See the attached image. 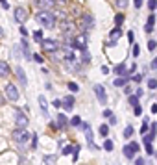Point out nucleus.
<instances>
[{
	"mask_svg": "<svg viewBox=\"0 0 157 165\" xmlns=\"http://www.w3.org/2000/svg\"><path fill=\"white\" fill-rule=\"evenodd\" d=\"M35 20H37L41 26H44V28L56 26V15H54L52 11H39V13L35 15Z\"/></svg>",
	"mask_w": 157,
	"mask_h": 165,
	"instance_id": "f257e3e1",
	"label": "nucleus"
},
{
	"mask_svg": "<svg viewBox=\"0 0 157 165\" xmlns=\"http://www.w3.org/2000/svg\"><path fill=\"white\" fill-rule=\"evenodd\" d=\"M11 136H13V139H15L17 143L24 145V143H28V139H30L33 134H30V132H28V130H24V128H15V130L11 132Z\"/></svg>",
	"mask_w": 157,
	"mask_h": 165,
	"instance_id": "f03ea898",
	"label": "nucleus"
},
{
	"mask_svg": "<svg viewBox=\"0 0 157 165\" xmlns=\"http://www.w3.org/2000/svg\"><path fill=\"white\" fill-rule=\"evenodd\" d=\"M41 48H43L44 52L56 54V52H59V43H57V41H54V39H43Z\"/></svg>",
	"mask_w": 157,
	"mask_h": 165,
	"instance_id": "7ed1b4c3",
	"label": "nucleus"
},
{
	"mask_svg": "<svg viewBox=\"0 0 157 165\" xmlns=\"http://www.w3.org/2000/svg\"><path fill=\"white\" fill-rule=\"evenodd\" d=\"M70 46H72V48H81V50H87V35H85V33L76 35V37L70 41Z\"/></svg>",
	"mask_w": 157,
	"mask_h": 165,
	"instance_id": "20e7f679",
	"label": "nucleus"
},
{
	"mask_svg": "<svg viewBox=\"0 0 157 165\" xmlns=\"http://www.w3.org/2000/svg\"><path fill=\"white\" fill-rule=\"evenodd\" d=\"M59 28H61V32L65 33V37H68V33H70V35L74 33V30H76V24H74L70 19H65V20H61V22H59Z\"/></svg>",
	"mask_w": 157,
	"mask_h": 165,
	"instance_id": "39448f33",
	"label": "nucleus"
},
{
	"mask_svg": "<svg viewBox=\"0 0 157 165\" xmlns=\"http://www.w3.org/2000/svg\"><path fill=\"white\" fill-rule=\"evenodd\" d=\"M6 97L11 100V102H17L19 100V89L15 84H7L6 85Z\"/></svg>",
	"mask_w": 157,
	"mask_h": 165,
	"instance_id": "423d86ee",
	"label": "nucleus"
},
{
	"mask_svg": "<svg viewBox=\"0 0 157 165\" xmlns=\"http://www.w3.org/2000/svg\"><path fill=\"white\" fill-rule=\"evenodd\" d=\"M81 128L85 130V139H87V145L93 149V150H98V147L94 145V141H93V132H91V124L89 123H83L81 124Z\"/></svg>",
	"mask_w": 157,
	"mask_h": 165,
	"instance_id": "0eeeda50",
	"label": "nucleus"
},
{
	"mask_svg": "<svg viewBox=\"0 0 157 165\" xmlns=\"http://www.w3.org/2000/svg\"><path fill=\"white\" fill-rule=\"evenodd\" d=\"M26 19H28V11H26V7H22V6L15 7V20H17L19 24H22V22H26Z\"/></svg>",
	"mask_w": 157,
	"mask_h": 165,
	"instance_id": "6e6552de",
	"label": "nucleus"
},
{
	"mask_svg": "<svg viewBox=\"0 0 157 165\" xmlns=\"http://www.w3.org/2000/svg\"><path fill=\"white\" fill-rule=\"evenodd\" d=\"M94 95H96V98L100 100V104H105V102H107V95H105V87H104V85L96 84V85H94Z\"/></svg>",
	"mask_w": 157,
	"mask_h": 165,
	"instance_id": "1a4fd4ad",
	"label": "nucleus"
},
{
	"mask_svg": "<svg viewBox=\"0 0 157 165\" xmlns=\"http://www.w3.org/2000/svg\"><path fill=\"white\" fill-rule=\"evenodd\" d=\"M28 117L22 113V111H17V115H15V124H17V128H24L26 130V126H28Z\"/></svg>",
	"mask_w": 157,
	"mask_h": 165,
	"instance_id": "9d476101",
	"label": "nucleus"
},
{
	"mask_svg": "<svg viewBox=\"0 0 157 165\" xmlns=\"http://www.w3.org/2000/svg\"><path fill=\"white\" fill-rule=\"evenodd\" d=\"M137 150H139V143H130V145H126V147H124V150H122V152H124V156H126L128 160H131V158L135 156V152H137Z\"/></svg>",
	"mask_w": 157,
	"mask_h": 165,
	"instance_id": "9b49d317",
	"label": "nucleus"
},
{
	"mask_svg": "<svg viewBox=\"0 0 157 165\" xmlns=\"http://www.w3.org/2000/svg\"><path fill=\"white\" fill-rule=\"evenodd\" d=\"M81 24H83V30H93V26H94V19H93V15L83 13V15H81Z\"/></svg>",
	"mask_w": 157,
	"mask_h": 165,
	"instance_id": "f8f14e48",
	"label": "nucleus"
},
{
	"mask_svg": "<svg viewBox=\"0 0 157 165\" xmlns=\"http://www.w3.org/2000/svg\"><path fill=\"white\" fill-rule=\"evenodd\" d=\"M35 4L41 7V11H48V9H52L56 6V2H50V0H37Z\"/></svg>",
	"mask_w": 157,
	"mask_h": 165,
	"instance_id": "ddd939ff",
	"label": "nucleus"
},
{
	"mask_svg": "<svg viewBox=\"0 0 157 165\" xmlns=\"http://www.w3.org/2000/svg\"><path fill=\"white\" fill-rule=\"evenodd\" d=\"M154 22H155V13H150L148 15V20H146V26H144V32L146 33H152L154 32Z\"/></svg>",
	"mask_w": 157,
	"mask_h": 165,
	"instance_id": "4468645a",
	"label": "nucleus"
},
{
	"mask_svg": "<svg viewBox=\"0 0 157 165\" xmlns=\"http://www.w3.org/2000/svg\"><path fill=\"white\" fill-rule=\"evenodd\" d=\"M120 35H122V30H120V26H115V28L111 30V43H109V45L113 46V45L118 41V37H120Z\"/></svg>",
	"mask_w": 157,
	"mask_h": 165,
	"instance_id": "2eb2a0df",
	"label": "nucleus"
},
{
	"mask_svg": "<svg viewBox=\"0 0 157 165\" xmlns=\"http://www.w3.org/2000/svg\"><path fill=\"white\" fill-rule=\"evenodd\" d=\"M63 106H65V110H72L74 108V97L72 95H67L63 98Z\"/></svg>",
	"mask_w": 157,
	"mask_h": 165,
	"instance_id": "dca6fc26",
	"label": "nucleus"
},
{
	"mask_svg": "<svg viewBox=\"0 0 157 165\" xmlns=\"http://www.w3.org/2000/svg\"><path fill=\"white\" fill-rule=\"evenodd\" d=\"M67 123H68V121H67V117H65L63 113H59V115L56 117V126H57V128H65Z\"/></svg>",
	"mask_w": 157,
	"mask_h": 165,
	"instance_id": "f3484780",
	"label": "nucleus"
},
{
	"mask_svg": "<svg viewBox=\"0 0 157 165\" xmlns=\"http://www.w3.org/2000/svg\"><path fill=\"white\" fill-rule=\"evenodd\" d=\"M7 74H9V65L0 59V78H6Z\"/></svg>",
	"mask_w": 157,
	"mask_h": 165,
	"instance_id": "a211bd4d",
	"label": "nucleus"
},
{
	"mask_svg": "<svg viewBox=\"0 0 157 165\" xmlns=\"http://www.w3.org/2000/svg\"><path fill=\"white\" fill-rule=\"evenodd\" d=\"M113 85H115V87H126V85H128V76H122V78H115Z\"/></svg>",
	"mask_w": 157,
	"mask_h": 165,
	"instance_id": "6ab92c4d",
	"label": "nucleus"
},
{
	"mask_svg": "<svg viewBox=\"0 0 157 165\" xmlns=\"http://www.w3.org/2000/svg\"><path fill=\"white\" fill-rule=\"evenodd\" d=\"M15 72H17V78H19L20 85H26V76H24V71H22L20 67H17V69H15Z\"/></svg>",
	"mask_w": 157,
	"mask_h": 165,
	"instance_id": "aec40b11",
	"label": "nucleus"
},
{
	"mask_svg": "<svg viewBox=\"0 0 157 165\" xmlns=\"http://www.w3.org/2000/svg\"><path fill=\"white\" fill-rule=\"evenodd\" d=\"M39 106H41V110H43V113L48 115V104H46V98H44L43 95L39 97Z\"/></svg>",
	"mask_w": 157,
	"mask_h": 165,
	"instance_id": "412c9836",
	"label": "nucleus"
},
{
	"mask_svg": "<svg viewBox=\"0 0 157 165\" xmlns=\"http://www.w3.org/2000/svg\"><path fill=\"white\" fill-rule=\"evenodd\" d=\"M56 162H57V156H56V154H52V156H44V163L46 165H56Z\"/></svg>",
	"mask_w": 157,
	"mask_h": 165,
	"instance_id": "4be33fe9",
	"label": "nucleus"
},
{
	"mask_svg": "<svg viewBox=\"0 0 157 165\" xmlns=\"http://www.w3.org/2000/svg\"><path fill=\"white\" fill-rule=\"evenodd\" d=\"M148 130H150V124H148V117H144V123H143V126H141V134H143V137H144V134H148Z\"/></svg>",
	"mask_w": 157,
	"mask_h": 165,
	"instance_id": "5701e85b",
	"label": "nucleus"
},
{
	"mask_svg": "<svg viewBox=\"0 0 157 165\" xmlns=\"http://www.w3.org/2000/svg\"><path fill=\"white\" fill-rule=\"evenodd\" d=\"M122 136H124L126 139H130V137L133 136V126H131V124H128V126L124 128V134H122Z\"/></svg>",
	"mask_w": 157,
	"mask_h": 165,
	"instance_id": "b1692460",
	"label": "nucleus"
},
{
	"mask_svg": "<svg viewBox=\"0 0 157 165\" xmlns=\"http://www.w3.org/2000/svg\"><path fill=\"white\" fill-rule=\"evenodd\" d=\"M100 136H102V137H107V136H109V126H107V124H102V126H100Z\"/></svg>",
	"mask_w": 157,
	"mask_h": 165,
	"instance_id": "393cba45",
	"label": "nucleus"
},
{
	"mask_svg": "<svg viewBox=\"0 0 157 165\" xmlns=\"http://www.w3.org/2000/svg\"><path fill=\"white\" fill-rule=\"evenodd\" d=\"M76 149H78V145H72V147H70V145H67L61 152H63V154H70V152H76Z\"/></svg>",
	"mask_w": 157,
	"mask_h": 165,
	"instance_id": "a878e982",
	"label": "nucleus"
},
{
	"mask_svg": "<svg viewBox=\"0 0 157 165\" xmlns=\"http://www.w3.org/2000/svg\"><path fill=\"white\" fill-rule=\"evenodd\" d=\"M81 63H91V54L87 50H83V54H81Z\"/></svg>",
	"mask_w": 157,
	"mask_h": 165,
	"instance_id": "bb28decb",
	"label": "nucleus"
},
{
	"mask_svg": "<svg viewBox=\"0 0 157 165\" xmlns=\"http://www.w3.org/2000/svg\"><path fill=\"white\" fill-rule=\"evenodd\" d=\"M124 72H126V65L124 63H120V65L115 67V74H124Z\"/></svg>",
	"mask_w": 157,
	"mask_h": 165,
	"instance_id": "cd10ccee",
	"label": "nucleus"
},
{
	"mask_svg": "<svg viewBox=\"0 0 157 165\" xmlns=\"http://www.w3.org/2000/svg\"><path fill=\"white\" fill-rule=\"evenodd\" d=\"M70 124H72V126H80V124H83V123H81V117L74 115V117L70 119Z\"/></svg>",
	"mask_w": 157,
	"mask_h": 165,
	"instance_id": "c85d7f7f",
	"label": "nucleus"
},
{
	"mask_svg": "<svg viewBox=\"0 0 157 165\" xmlns=\"http://www.w3.org/2000/svg\"><path fill=\"white\" fill-rule=\"evenodd\" d=\"M68 89H70L72 93H78V91H80V85H78L76 82H70V84H68Z\"/></svg>",
	"mask_w": 157,
	"mask_h": 165,
	"instance_id": "c756f323",
	"label": "nucleus"
},
{
	"mask_svg": "<svg viewBox=\"0 0 157 165\" xmlns=\"http://www.w3.org/2000/svg\"><path fill=\"white\" fill-rule=\"evenodd\" d=\"M130 104H131L133 108H137V106H139V97H135V95H131V97H130Z\"/></svg>",
	"mask_w": 157,
	"mask_h": 165,
	"instance_id": "7c9ffc66",
	"label": "nucleus"
},
{
	"mask_svg": "<svg viewBox=\"0 0 157 165\" xmlns=\"http://www.w3.org/2000/svg\"><path fill=\"white\" fill-rule=\"evenodd\" d=\"M104 149H105L107 152H111V150H113V141H111V139H105V143H104Z\"/></svg>",
	"mask_w": 157,
	"mask_h": 165,
	"instance_id": "2f4dec72",
	"label": "nucleus"
},
{
	"mask_svg": "<svg viewBox=\"0 0 157 165\" xmlns=\"http://www.w3.org/2000/svg\"><path fill=\"white\" fill-rule=\"evenodd\" d=\"M33 37H35V41H37V43H39V41L43 43V30H37V32L33 33Z\"/></svg>",
	"mask_w": 157,
	"mask_h": 165,
	"instance_id": "473e14b6",
	"label": "nucleus"
},
{
	"mask_svg": "<svg viewBox=\"0 0 157 165\" xmlns=\"http://www.w3.org/2000/svg\"><path fill=\"white\" fill-rule=\"evenodd\" d=\"M148 87H150V89H155L157 87V80L155 78H150V80H148Z\"/></svg>",
	"mask_w": 157,
	"mask_h": 165,
	"instance_id": "72a5a7b5",
	"label": "nucleus"
},
{
	"mask_svg": "<svg viewBox=\"0 0 157 165\" xmlns=\"http://www.w3.org/2000/svg\"><path fill=\"white\" fill-rule=\"evenodd\" d=\"M155 48H157V41H154V39L148 41V50H155Z\"/></svg>",
	"mask_w": 157,
	"mask_h": 165,
	"instance_id": "f704fd0d",
	"label": "nucleus"
},
{
	"mask_svg": "<svg viewBox=\"0 0 157 165\" xmlns=\"http://www.w3.org/2000/svg\"><path fill=\"white\" fill-rule=\"evenodd\" d=\"M115 22H117V26H120V24L124 22V15H117V17H115Z\"/></svg>",
	"mask_w": 157,
	"mask_h": 165,
	"instance_id": "c9c22d12",
	"label": "nucleus"
},
{
	"mask_svg": "<svg viewBox=\"0 0 157 165\" xmlns=\"http://www.w3.org/2000/svg\"><path fill=\"white\" fill-rule=\"evenodd\" d=\"M146 154H154V147H152V143H146Z\"/></svg>",
	"mask_w": 157,
	"mask_h": 165,
	"instance_id": "e433bc0d",
	"label": "nucleus"
},
{
	"mask_svg": "<svg viewBox=\"0 0 157 165\" xmlns=\"http://www.w3.org/2000/svg\"><path fill=\"white\" fill-rule=\"evenodd\" d=\"M148 7L150 9H157V0H150L148 2Z\"/></svg>",
	"mask_w": 157,
	"mask_h": 165,
	"instance_id": "4c0bfd02",
	"label": "nucleus"
},
{
	"mask_svg": "<svg viewBox=\"0 0 157 165\" xmlns=\"http://www.w3.org/2000/svg\"><path fill=\"white\" fill-rule=\"evenodd\" d=\"M52 106H54V108H61V106H63V100H57V98H56V100L52 102Z\"/></svg>",
	"mask_w": 157,
	"mask_h": 165,
	"instance_id": "58836bf2",
	"label": "nucleus"
},
{
	"mask_svg": "<svg viewBox=\"0 0 157 165\" xmlns=\"http://www.w3.org/2000/svg\"><path fill=\"white\" fill-rule=\"evenodd\" d=\"M31 147H33V149H37V134H33V136H31Z\"/></svg>",
	"mask_w": 157,
	"mask_h": 165,
	"instance_id": "ea45409f",
	"label": "nucleus"
},
{
	"mask_svg": "<svg viewBox=\"0 0 157 165\" xmlns=\"http://www.w3.org/2000/svg\"><path fill=\"white\" fill-rule=\"evenodd\" d=\"M117 6H118V7H126V6H128V2H126V0H118V2H117Z\"/></svg>",
	"mask_w": 157,
	"mask_h": 165,
	"instance_id": "a19ab883",
	"label": "nucleus"
},
{
	"mask_svg": "<svg viewBox=\"0 0 157 165\" xmlns=\"http://www.w3.org/2000/svg\"><path fill=\"white\" fill-rule=\"evenodd\" d=\"M139 52H141V48H139V45H135V46H133V56L137 58V56H139Z\"/></svg>",
	"mask_w": 157,
	"mask_h": 165,
	"instance_id": "79ce46f5",
	"label": "nucleus"
},
{
	"mask_svg": "<svg viewBox=\"0 0 157 165\" xmlns=\"http://www.w3.org/2000/svg\"><path fill=\"white\" fill-rule=\"evenodd\" d=\"M33 59H35L37 63H43V61H44V59H43V58H41L39 54H33Z\"/></svg>",
	"mask_w": 157,
	"mask_h": 165,
	"instance_id": "37998d69",
	"label": "nucleus"
},
{
	"mask_svg": "<svg viewBox=\"0 0 157 165\" xmlns=\"http://www.w3.org/2000/svg\"><path fill=\"white\" fill-rule=\"evenodd\" d=\"M20 35H22V37H26V35H28V30H26L24 26H20Z\"/></svg>",
	"mask_w": 157,
	"mask_h": 165,
	"instance_id": "c03bdc74",
	"label": "nucleus"
},
{
	"mask_svg": "<svg viewBox=\"0 0 157 165\" xmlns=\"http://www.w3.org/2000/svg\"><path fill=\"white\" fill-rule=\"evenodd\" d=\"M124 93H126L128 97H131V87H130V85H126V87H124Z\"/></svg>",
	"mask_w": 157,
	"mask_h": 165,
	"instance_id": "a18cd8bd",
	"label": "nucleus"
},
{
	"mask_svg": "<svg viewBox=\"0 0 157 165\" xmlns=\"http://www.w3.org/2000/svg\"><path fill=\"white\" fill-rule=\"evenodd\" d=\"M144 163H146V162H144L143 158H137V160H135V165H144Z\"/></svg>",
	"mask_w": 157,
	"mask_h": 165,
	"instance_id": "49530a36",
	"label": "nucleus"
},
{
	"mask_svg": "<svg viewBox=\"0 0 157 165\" xmlns=\"http://www.w3.org/2000/svg\"><path fill=\"white\" fill-rule=\"evenodd\" d=\"M133 111H135V115H141V113H143V108H141V106H137Z\"/></svg>",
	"mask_w": 157,
	"mask_h": 165,
	"instance_id": "de8ad7c7",
	"label": "nucleus"
},
{
	"mask_svg": "<svg viewBox=\"0 0 157 165\" xmlns=\"http://www.w3.org/2000/svg\"><path fill=\"white\" fill-rule=\"evenodd\" d=\"M104 115H105V117H109V119H111V117H113V113H111V111H109V110H105V111H104Z\"/></svg>",
	"mask_w": 157,
	"mask_h": 165,
	"instance_id": "09e8293b",
	"label": "nucleus"
},
{
	"mask_svg": "<svg viewBox=\"0 0 157 165\" xmlns=\"http://www.w3.org/2000/svg\"><path fill=\"white\" fill-rule=\"evenodd\" d=\"M109 124H117V117H115V115H113V117L109 119Z\"/></svg>",
	"mask_w": 157,
	"mask_h": 165,
	"instance_id": "8fccbe9b",
	"label": "nucleus"
},
{
	"mask_svg": "<svg viewBox=\"0 0 157 165\" xmlns=\"http://www.w3.org/2000/svg\"><path fill=\"white\" fill-rule=\"evenodd\" d=\"M152 69H157V58H154V61H152V65H150Z\"/></svg>",
	"mask_w": 157,
	"mask_h": 165,
	"instance_id": "3c124183",
	"label": "nucleus"
},
{
	"mask_svg": "<svg viewBox=\"0 0 157 165\" xmlns=\"http://www.w3.org/2000/svg\"><path fill=\"white\" fill-rule=\"evenodd\" d=\"M128 41H130V43L133 41V32H130V33H128Z\"/></svg>",
	"mask_w": 157,
	"mask_h": 165,
	"instance_id": "603ef678",
	"label": "nucleus"
},
{
	"mask_svg": "<svg viewBox=\"0 0 157 165\" xmlns=\"http://www.w3.org/2000/svg\"><path fill=\"white\" fill-rule=\"evenodd\" d=\"M141 78H143L141 74H135V76H133V80H135V82H141Z\"/></svg>",
	"mask_w": 157,
	"mask_h": 165,
	"instance_id": "864d4df0",
	"label": "nucleus"
},
{
	"mask_svg": "<svg viewBox=\"0 0 157 165\" xmlns=\"http://www.w3.org/2000/svg\"><path fill=\"white\" fill-rule=\"evenodd\" d=\"M143 93H144V91H143V89H137V91H135V97H141V95H143Z\"/></svg>",
	"mask_w": 157,
	"mask_h": 165,
	"instance_id": "5fc2aeb1",
	"label": "nucleus"
},
{
	"mask_svg": "<svg viewBox=\"0 0 157 165\" xmlns=\"http://www.w3.org/2000/svg\"><path fill=\"white\" fill-rule=\"evenodd\" d=\"M152 113H157V104H154V106H152Z\"/></svg>",
	"mask_w": 157,
	"mask_h": 165,
	"instance_id": "6e6d98bb",
	"label": "nucleus"
},
{
	"mask_svg": "<svg viewBox=\"0 0 157 165\" xmlns=\"http://www.w3.org/2000/svg\"><path fill=\"white\" fill-rule=\"evenodd\" d=\"M2 102H4V98H2V97H0V106H2Z\"/></svg>",
	"mask_w": 157,
	"mask_h": 165,
	"instance_id": "4d7b16f0",
	"label": "nucleus"
}]
</instances>
